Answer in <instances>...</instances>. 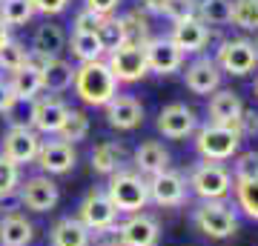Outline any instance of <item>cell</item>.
Here are the masks:
<instances>
[{"label":"cell","instance_id":"obj_1","mask_svg":"<svg viewBox=\"0 0 258 246\" xmlns=\"http://www.w3.org/2000/svg\"><path fill=\"white\" fill-rule=\"evenodd\" d=\"M75 92L83 103L89 106H106V103L118 95V80L109 72V66L103 60H92V63H81V69H75Z\"/></svg>","mask_w":258,"mask_h":246},{"label":"cell","instance_id":"obj_2","mask_svg":"<svg viewBox=\"0 0 258 246\" xmlns=\"http://www.w3.org/2000/svg\"><path fill=\"white\" fill-rule=\"evenodd\" d=\"M106 198L112 201V206L118 212H126V215H138L144 206L149 203V189L147 181L135 172H118L109 178V186H106Z\"/></svg>","mask_w":258,"mask_h":246},{"label":"cell","instance_id":"obj_3","mask_svg":"<svg viewBox=\"0 0 258 246\" xmlns=\"http://www.w3.org/2000/svg\"><path fill=\"white\" fill-rule=\"evenodd\" d=\"M241 146V135L235 126H218V123H207L195 137V149L204 160H230Z\"/></svg>","mask_w":258,"mask_h":246},{"label":"cell","instance_id":"obj_4","mask_svg":"<svg viewBox=\"0 0 258 246\" xmlns=\"http://www.w3.org/2000/svg\"><path fill=\"white\" fill-rule=\"evenodd\" d=\"M195 226L198 232H204L207 237H215V240H224V237H232L238 232V218L230 206H224L221 201H204L198 209H195Z\"/></svg>","mask_w":258,"mask_h":246},{"label":"cell","instance_id":"obj_5","mask_svg":"<svg viewBox=\"0 0 258 246\" xmlns=\"http://www.w3.org/2000/svg\"><path fill=\"white\" fill-rule=\"evenodd\" d=\"M189 186L198 198L204 201H221L227 198L232 189V175L224 169L221 163H210V160H204L192 169L189 175Z\"/></svg>","mask_w":258,"mask_h":246},{"label":"cell","instance_id":"obj_6","mask_svg":"<svg viewBox=\"0 0 258 246\" xmlns=\"http://www.w3.org/2000/svg\"><path fill=\"white\" fill-rule=\"evenodd\" d=\"M109 72L115 74V80H123V83H132V80H141L144 74L149 72L147 66V52L144 46H118L115 52H109Z\"/></svg>","mask_w":258,"mask_h":246},{"label":"cell","instance_id":"obj_7","mask_svg":"<svg viewBox=\"0 0 258 246\" xmlns=\"http://www.w3.org/2000/svg\"><path fill=\"white\" fill-rule=\"evenodd\" d=\"M147 189H149V201H155L158 206H181L186 201V181L178 172H169V169L152 175L147 181Z\"/></svg>","mask_w":258,"mask_h":246},{"label":"cell","instance_id":"obj_8","mask_svg":"<svg viewBox=\"0 0 258 246\" xmlns=\"http://www.w3.org/2000/svg\"><path fill=\"white\" fill-rule=\"evenodd\" d=\"M218 63H221L224 72L241 77V74H249L258 66V52L249 40H241V37L238 40H227L221 46V52H218Z\"/></svg>","mask_w":258,"mask_h":246},{"label":"cell","instance_id":"obj_9","mask_svg":"<svg viewBox=\"0 0 258 246\" xmlns=\"http://www.w3.org/2000/svg\"><path fill=\"white\" fill-rule=\"evenodd\" d=\"M115 218H118V209L112 206V201L106 198V192H101V189L86 192V198H83V203H81V218L78 220H81L89 232L115 223Z\"/></svg>","mask_w":258,"mask_h":246},{"label":"cell","instance_id":"obj_10","mask_svg":"<svg viewBox=\"0 0 258 246\" xmlns=\"http://www.w3.org/2000/svg\"><path fill=\"white\" fill-rule=\"evenodd\" d=\"M144 52H147L149 72H158V74H172V72L181 69V63H184V52H181L169 37H155V40H149V43L144 46Z\"/></svg>","mask_w":258,"mask_h":246},{"label":"cell","instance_id":"obj_11","mask_svg":"<svg viewBox=\"0 0 258 246\" xmlns=\"http://www.w3.org/2000/svg\"><path fill=\"white\" fill-rule=\"evenodd\" d=\"M37 149H40V137H37L35 129H9V135L3 137V157H9L15 166L20 163H32L37 157Z\"/></svg>","mask_w":258,"mask_h":246},{"label":"cell","instance_id":"obj_12","mask_svg":"<svg viewBox=\"0 0 258 246\" xmlns=\"http://www.w3.org/2000/svg\"><path fill=\"white\" fill-rule=\"evenodd\" d=\"M35 160L49 175H66L75 166V149L72 143H63V140H46L40 143Z\"/></svg>","mask_w":258,"mask_h":246},{"label":"cell","instance_id":"obj_13","mask_svg":"<svg viewBox=\"0 0 258 246\" xmlns=\"http://www.w3.org/2000/svg\"><path fill=\"white\" fill-rule=\"evenodd\" d=\"M158 129H161V135L172 137V140L186 137L195 129L192 109H189V106H184V103H169V106H166V109H161V115H158Z\"/></svg>","mask_w":258,"mask_h":246},{"label":"cell","instance_id":"obj_14","mask_svg":"<svg viewBox=\"0 0 258 246\" xmlns=\"http://www.w3.org/2000/svg\"><path fill=\"white\" fill-rule=\"evenodd\" d=\"M57 186L49 178H29L26 183H23V189H20V201H23V206H29L32 212H49L55 209L57 203Z\"/></svg>","mask_w":258,"mask_h":246},{"label":"cell","instance_id":"obj_15","mask_svg":"<svg viewBox=\"0 0 258 246\" xmlns=\"http://www.w3.org/2000/svg\"><path fill=\"white\" fill-rule=\"evenodd\" d=\"M106 118H109V126L112 129H120V132H129L135 129L144 120V106H141L135 98L129 95H115L109 103H106Z\"/></svg>","mask_w":258,"mask_h":246},{"label":"cell","instance_id":"obj_16","mask_svg":"<svg viewBox=\"0 0 258 246\" xmlns=\"http://www.w3.org/2000/svg\"><path fill=\"white\" fill-rule=\"evenodd\" d=\"M120 237H123V246H155L161 237V229H158L155 218L138 212L126 223H120Z\"/></svg>","mask_w":258,"mask_h":246},{"label":"cell","instance_id":"obj_17","mask_svg":"<svg viewBox=\"0 0 258 246\" xmlns=\"http://www.w3.org/2000/svg\"><path fill=\"white\" fill-rule=\"evenodd\" d=\"M66 115H69V109H66L63 101H57V98H43V101H37L35 106H32V126H35L37 132L52 135V132H60Z\"/></svg>","mask_w":258,"mask_h":246},{"label":"cell","instance_id":"obj_18","mask_svg":"<svg viewBox=\"0 0 258 246\" xmlns=\"http://www.w3.org/2000/svg\"><path fill=\"white\" fill-rule=\"evenodd\" d=\"M207 112H210V123H218V126H235L238 118H241V112H244V103H241V98L235 95V92L221 89V92L212 95Z\"/></svg>","mask_w":258,"mask_h":246},{"label":"cell","instance_id":"obj_19","mask_svg":"<svg viewBox=\"0 0 258 246\" xmlns=\"http://www.w3.org/2000/svg\"><path fill=\"white\" fill-rule=\"evenodd\" d=\"M218 83H221V69L210 57H201L186 69V89L195 95H210L218 89Z\"/></svg>","mask_w":258,"mask_h":246},{"label":"cell","instance_id":"obj_20","mask_svg":"<svg viewBox=\"0 0 258 246\" xmlns=\"http://www.w3.org/2000/svg\"><path fill=\"white\" fill-rule=\"evenodd\" d=\"M169 40H172L181 52H201L204 46H207V40H210V32H207V26H204L198 18H189V20L175 23Z\"/></svg>","mask_w":258,"mask_h":246},{"label":"cell","instance_id":"obj_21","mask_svg":"<svg viewBox=\"0 0 258 246\" xmlns=\"http://www.w3.org/2000/svg\"><path fill=\"white\" fill-rule=\"evenodd\" d=\"M35 229L23 215H3L0 218V246H29Z\"/></svg>","mask_w":258,"mask_h":246},{"label":"cell","instance_id":"obj_22","mask_svg":"<svg viewBox=\"0 0 258 246\" xmlns=\"http://www.w3.org/2000/svg\"><path fill=\"white\" fill-rule=\"evenodd\" d=\"M40 80H43L46 92H66L75 80V69L60 57H52V60L40 63Z\"/></svg>","mask_w":258,"mask_h":246},{"label":"cell","instance_id":"obj_23","mask_svg":"<svg viewBox=\"0 0 258 246\" xmlns=\"http://www.w3.org/2000/svg\"><path fill=\"white\" fill-rule=\"evenodd\" d=\"M52 246H89V229L78 218H63L52 226Z\"/></svg>","mask_w":258,"mask_h":246},{"label":"cell","instance_id":"obj_24","mask_svg":"<svg viewBox=\"0 0 258 246\" xmlns=\"http://www.w3.org/2000/svg\"><path fill=\"white\" fill-rule=\"evenodd\" d=\"M166 163H169V152L158 140H147V143H141L135 149V166H138L141 172L158 175L166 169Z\"/></svg>","mask_w":258,"mask_h":246},{"label":"cell","instance_id":"obj_25","mask_svg":"<svg viewBox=\"0 0 258 246\" xmlns=\"http://www.w3.org/2000/svg\"><path fill=\"white\" fill-rule=\"evenodd\" d=\"M123 157H126V149L120 143H98L92 152V169L101 175H115L123 166Z\"/></svg>","mask_w":258,"mask_h":246},{"label":"cell","instance_id":"obj_26","mask_svg":"<svg viewBox=\"0 0 258 246\" xmlns=\"http://www.w3.org/2000/svg\"><path fill=\"white\" fill-rule=\"evenodd\" d=\"M63 40H66L63 29L57 26V23H43L35 32V55L52 60V57H57L63 52Z\"/></svg>","mask_w":258,"mask_h":246},{"label":"cell","instance_id":"obj_27","mask_svg":"<svg viewBox=\"0 0 258 246\" xmlns=\"http://www.w3.org/2000/svg\"><path fill=\"white\" fill-rule=\"evenodd\" d=\"M12 89H15V98H18V101H35L37 92L43 89V80H40V66L26 63L23 69H18L15 77H12Z\"/></svg>","mask_w":258,"mask_h":246},{"label":"cell","instance_id":"obj_28","mask_svg":"<svg viewBox=\"0 0 258 246\" xmlns=\"http://www.w3.org/2000/svg\"><path fill=\"white\" fill-rule=\"evenodd\" d=\"M72 52L81 63H92V60H101L103 46L98 40V35H83V32H75L72 35Z\"/></svg>","mask_w":258,"mask_h":246},{"label":"cell","instance_id":"obj_29","mask_svg":"<svg viewBox=\"0 0 258 246\" xmlns=\"http://www.w3.org/2000/svg\"><path fill=\"white\" fill-rule=\"evenodd\" d=\"M57 135H60L63 143H78V140H83V137L89 135V118L78 109H69V115H66L63 126H60Z\"/></svg>","mask_w":258,"mask_h":246},{"label":"cell","instance_id":"obj_30","mask_svg":"<svg viewBox=\"0 0 258 246\" xmlns=\"http://www.w3.org/2000/svg\"><path fill=\"white\" fill-rule=\"evenodd\" d=\"M120 26H123V43L126 46H147L149 43V26L138 12L120 18Z\"/></svg>","mask_w":258,"mask_h":246},{"label":"cell","instance_id":"obj_31","mask_svg":"<svg viewBox=\"0 0 258 246\" xmlns=\"http://www.w3.org/2000/svg\"><path fill=\"white\" fill-rule=\"evenodd\" d=\"M195 12H198V20H201L204 26L207 23H230L232 3L230 0H207L201 6H195Z\"/></svg>","mask_w":258,"mask_h":246},{"label":"cell","instance_id":"obj_32","mask_svg":"<svg viewBox=\"0 0 258 246\" xmlns=\"http://www.w3.org/2000/svg\"><path fill=\"white\" fill-rule=\"evenodd\" d=\"M32 15H35V9L29 0H3L0 3V20L6 26H23Z\"/></svg>","mask_w":258,"mask_h":246},{"label":"cell","instance_id":"obj_33","mask_svg":"<svg viewBox=\"0 0 258 246\" xmlns=\"http://www.w3.org/2000/svg\"><path fill=\"white\" fill-rule=\"evenodd\" d=\"M98 40H101L103 52H115L118 46H123V26L118 18H103L98 26Z\"/></svg>","mask_w":258,"mask_h":246},{"label":"cell","instance_id":"obj_34","mask_svg":"<svg viewBox=\"0 0 258 246\" xmlns=\"http://www.w3.org/2000/svg\"><path fill=\"white\" fill-rule=\"evenodd\" d=\"M235 198H238L241 209L247 212L249 218L258 220V178H252V181H235Z\"/></svg>","mask_w":258,"mask_h":246},{"label":"cell","instance_id":"obj_35","mask_svg":"<svg viewBox=\"0 0 258 246\" xmlns=\"http://www.w3.org/2000/svg\"><path fill=\"white\" fill-rule=\"evenodd\" d=\"M26 63H29V52L20 43L9 40V43L0 46V69H6V72H18V69H23Z\"/></svg>","mask_w":258,"mask_h":246},{"label":"cell","instance_id":"obj_36","mask_svg":"<svg viewBox=\"0 0 258 246\" xmlns=\"http://www.w3.org/2000/svg\"><path fill=\"white\" fill-rule=\"evenodd\" d=\"M230 23L241 29H258V0H235Z\"/></svg>","mask_w":258,"mask_h":246},{"label":"cell","instance_id":"obj_37","mask_svg":"<svg viewBox=\"0 0 258 246\" xmlns=\"http://www.w3.org/2000/svg\"><path fill=\"white\" fill-rule=\"evenodd\" d=\"M158 12L166 15L172 23H181V20L195 18V3H192V0H161Z\"/></svg>","mask_w":258,"mask_h":246},{"label":"cell","instance_id":"obj_38","mask_svg":"<svg viewBox=\"0 0 258 246\" xmlns=\"http://www.w3.org/2000/svg\"><path fill=\"white\" fill-rule=\"evenodd\" d=\"M18 181H20V169L12 163L9 157L0 155V195L18 192Z\"/></svg>","mask_w":258,"mask_h":246},{"label":"cell","instance_id":"obj_39","mask_svg":"<svg viewBox=\"0 0 258 246\" xmlns=\"http://www.w3.org/2000/svg\"><path fill=\"white\" fill-rule=\"evenodd\" d=\"M89 246H123L120 226L109 223V226H103V229H92L89 232Z\"/></svg>","mask_w":258,"mask_h":246},{"label":"cell","instance_id":"obj_40","mask_svg":"<svg viewBox=\"0 0 258 246\" xmlns=\"http://www.w3.org/2000/svg\"><path fill=\"white\" fill-rule=\"evenodd\" d=\"M258 178V152H244L235 160V181H252Z\"/></svg>","mask_w":258,"mask_h":246},{"label":"cell","instance_id":"obj_41","mask_svg":"<svg viewBox=\"0 0 258 246\" xmlns=\"http://www.w3.org/2000/svg\"><path fill=\"white\" fill-rule=\"evenodd\" d=\"M101 15H95V12L83 9L78 12V18H75V32H83V35H98V26H101Z\"/></svg>","mask_w":258,"mask_h":246},{"label":"cell","instance_id":"obj_42","mask_svg":"<svg viewBox=\"0 0 258 246\" xmlns=\"http://www.w3.org/2000/svg\"><path fill=\"white\" fill-rule=\"evenodd\" d=\"M235 129H238V135L244 137V135H258V112H241V118H238V123H235Z\"/></svg>","mask_w":258,"mask_h":246},{"label":"cell","instance_id":"obj_43","mask_svg":"<svg viewBox=\"0 0 258 246\" xmlns=\"http://www.w3.org/2000/svg\"><path fill=\"white\" fill-rule=\"evenodd\" d=\"M20 206H23V201H20V192L0 195V218H3V215H18Z\"/></svg>","mask_w":258,"mask_h":246},{"label":"cell","instance_id":"obj_44","mask_svg":"<svg viewBox=\"0 0 258 246\" xmlns=\"http://www.w3.org/2000/svg\"><path fill=\"white\" fill-rule=\"evenodd\" d=\"M35 12H43V15H57V12L66 9L69 0H29Z\"/></svg>","mask_w":258,"mask_h":246},{"label":"cell","instance_id":"obj_45","mask_svg":"<svg viewBox=\"0 0 258 246\" xmlns=\"http://www.w3.org/2000/svg\"><path fill=\"white\" fill-rule=\"evenodd\" d=\"M115 6H118V0H86V9L101 15V18H109L115 12Z\"/></svg>","mask_w":258,"mask_h":246},{"label":"cell","instance_id":"obj_46","mask_svg":"<svg viewBox=\"0 0 258 246\" xmlns=\"http://www.w3.org/2000/svg\"><path fill=\"white\" fill-rule=\"evenodd\" d=\"M18 101L15 98V89H12V83H6V80H0V112L6 115V112L12 109V103Z\"/></svg>","mask_w":258,"mask_h":246},{"label":"cell","instance_id":"obj_47","mask_svg":"<svg viewBox=\"0 0 258 246\" xmlns=\"http://www.w3.org/2000/svg\"><path fill=\"white\" fill-rule=\"evenodd\" d=\"M3 43H9V32H6V23L0 20V46Z\"/></svg>","mask_w":258,"mask_h":246},{"label":"cell","instance_id":"obj_48","mask_svg":"<svg viewBox=\"0 0 258 246\" xmlns=\"http://www.w3.org/2000/svg\"><path fill=\"white\" fill-rule=\"evenodd\" d=\"M255 95H258V83H255Z\"/></svg>","mask_w":258,"mask_h":246}]
</instances>
